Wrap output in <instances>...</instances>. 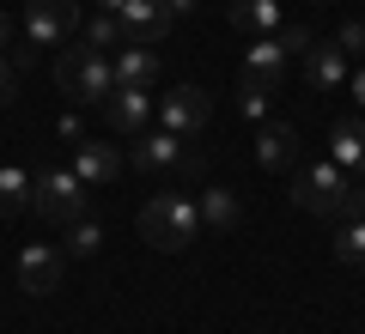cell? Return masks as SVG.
Wrapping results in <instances>:
<instances>
[{
    "mask_svg": "<svg viewBox=\"0 0 365 334\" xmlns=\"http://www.w3.org/2000/svg\"><path fill=\"white\" fill-rule=\"evenodd\" d=\"M256 165L268 170H292L299 165V128H292V122H262L256 128Z\"/></svg>",
    "mask_w": 365,
    "mask_h": 334,
    "instance_id": "cell-13",
    "label": "cell"
},
{
    "mask_svg": "<svg viewBox=\"0 0 365 334\" xmlns=\"http://www.w3.org/2000/svg\"><path fill=\"white\" fill-rule=\"evenodd\" d=\"M86 49H98V55H116L122 43H128V31H122V19H110V13H91L86 19Z\"/></svg>",
    "mask_w": 365,
    "mask_h": 334,
    "instance_id": "cell-20",
    "label": "cell"
},
{
    "mask_svg": "<svg viewBox=\"0 0 365 334\" xmlns=\"http://www.w3.org/2000/svg\"><path fill=\"white\" fill-rule=\"evenodd\" d=\"M304 79H311V91H335L353 79V61L341 43H317V49H304Z\"/></svg>",
    "mask_w": 365,
    "mask_h": 334,
    "instance_id": "cell-15",
    "label": "cell"
},
{
    "mask_svg": "<svg viewBox=\"0 0 365 334\" xmlns=\"http://www.w3.org/2000/svg\"><path fill=\"white\" fill-rule=\"evenodd\" d=\"M329 249H335V261H347V268H365V219L329 225Z\"/></svg>",
    "mask_w": 365,
    "mask_h": 334,
    "instance_id": "cell-19",
    "label": "cell"
},
{
    "mask_svg": "<svg viewBox=\"0 0 365 334\" xmlns=\"http://www.w3.org/2000/svg\"><path fill=\"white\" fill-rule=\"evenodd\" d=\"M61 249L55 244H25L19 249V286H25L31 298H49V292H61Z\"/></svg>",
    "mask_w": 365,
    "mask_h": 334,
    "instance_id": "cell-12",
    "label": "cell"
},
{
    "mask_svg": "<svg viewBox=\"0 0 365 334\" xmlns=\"http://www.w3.org/2000/svg\"><path fill=\"white\" fill-rule=\"evenodd\" d=\"M25 207H31V170L0 165V213H25Z\"/></svg>",
    "mask_w": 365,
    "mask_h": 334,
    "instance_id": "cell-21",
    "label": "cell"
},
{
    "mask_svg": "<svg viewBox=\"0 0 365 334\" xmlns=\"http://www.w3.org/2000/svg\"><path fill=\"white\" fill-rule=\"evenodd\" d=\"M207 116H213V98L201 85H170L158 98V128H170V134H201Z\"/></svg>",
    "mask_w": 365,
    "mask_h": 334,
    "instance_id": "cell-9",
    "label": "cell"
},
{
    "mask_svg": "<svg viewBox=\"0 0 365 334\" xmlns=\"http://www.w3.org/2000/svg\"><path fill=\"white\" fill-rule=\"evenodd\" d=\"M140 237L153 249H165V256L201 244V207H195V194H153V201L140 207Z\"/></svg>",
    "mask_w": 365,
    "mask_h": 334,
    "instance_id": "cell-2",
    "label": "cell"
},
{
    "mask_svg": "<svg viewBox=\"0 0 365 334\" xmlns=\"http://www.w3.org/2000/svg\"><path fill=\"white\" fill-rule=\"evenodd\" d=\"M335 43H341L347 55H353V49H365V19H347V25L335 31Z\"/></svg>",
    "mask_w": 365,
    "mask_h": 334,
    "instance_id": "cell-25",
    "label": "cell"
},
{
    "mask_svg": "<svg viewBox=\"0 0 365 334\" xmlns=\"http://www.w3.org/2000/svg\"><path fill=\"white\" fill-rule=\"evenodd\" d=\"M292 201H299L304 213H317V219H329V225H341V219H365V182L353 177V170H341L335 158H317V165L299 170Z\"/></svg>",
    "mask_w": 365,
    "mask_h": 334,
    "instance_id": "cell-1",
    "label": "cell"
},
{
    "mask_svg": "<svg viewBox=\"0 0 365 334\" xmlns=\"http://www.w3.org/2000/svg\"><path fill=\"white\" fill-rule=\"evenodd\" d=\"M195 207H201V231H232L237 213H244L232 189H207V194H195Z\"/></svg>",
    "mask_w": 365,
    "mask_h": 334,
    "instance_id": "cell-18",
    "label": "cell"
},
{
    "mask_svg": "<svg viewBox=\"0 0 365 334\" xmlns=\"http://www.w3.org/2000/svg\"><path fill=\"white\" fill-rule=\"evenodd\" d=\"M55 134H61V140H91V134H86V122H79V116H61V128H55Z\"/></svg>",
    "mask_w": 365,
    "mask_h": 334,
    "instance_id": "cell-26",
    "label": "cell"
},
{
    "mask_svg": "<svg viewBox=\"0 0 365 334\" xmlns=\"http://www.w3.org/2000/svg\"><path fill=\"white\" fill-rule=\"evenodd\" d=\"M153 116H158V103H153V91H146V85H116V91H110V103H104V122L116 134H128V140L153 128Z\"/></svg>",
    "mask_w": 365,
    "mask_h": 334,
    "instance_id": "cell-10",
    "label": "cell"
},
{
    "mask_svg": "<svg viewBox=\"0 0 365 334\" xmlns=\"http://www.w3.org/2000/svg\"><path fill=\"white\" fill-rule=\"evenodd\" d=\"M98 13L122 19L128 43H153V49L170 37V25H177V19L165 13V0H98Z\"/></svg>",
    "mask_w": 365,
    "mask_h": 334,
    "instance_id": "cell-6",
    "label": "cell"
},
{
    "mask_svg": "<svg viewBox=\"0 0 365 334\" xmlns=\"http://www.w3.org/2000/svg\"><path fill=\"white\" fill-rule=\"evenodd\" d=\"M347 91H353V103L365 110V67H353V79H347Z\"/></svg>",
    "mask_w": 365,
    "mask_h": 334,
    "instance_id": "cell-27",
    "label": "cell"
},
{
    "mask_svg": "<svg viewBox=\"0 0 365 334\" xmlns=\"http://www.w3.org/2000/svg\"><path fill=\"white\" fill-rule=\"evenodd\" d=\"M31 207L49 225H73L86 213V182L73 177V165H37L31 170Z\"/></svg>",
    "mask_w": 365,
    "mask_h": 334,
    "instance_id": "cell-5",
    "label": "cell"
},
{
    "mask_svg": "<svg viewBox=\"0 0 365 334\" xmlns=\"http://www.w3.org/2000/svg\"><path fill=\"white\" fill-rule=\"evenodd\" d=\"M134 170L140 177H170V170H195V158L182 152V134L146 128V134H134Z\"/></svg>",
    "mask_w": 365,
    "mask_h": 334,
    "instance_id": "cell-7",
    "label": "cell"
},
{
    "mask_svg": "<svg viewBox=\"0 0 365 334\" xmlns=\"http://www.w3.org/2000/svg\"><path fill=\"white\" fill-rule=\"evenodd\" d=\"M55 85L67 91V98H79V103H91V110H104L110 103V91H116V67H110V55H98V49H61V61H55Z\"/></svg>",
    "mask_w": 365,
    "mask_h": 334,
    "instance_id": "cell-3",
    "label": "cell"
},
{
    "mask_svg": "<svg viewBox=\"0 0 365 334\" xmlns=\"http://www.w3.org/2000/svg\"><path fill=\"white\" fill-rule=\"evenodd\" d=\"M329 158L341 170H353V177H365V122H353V116L329 122Z\"/></svg>",
    "mask_w": 365,
    "mask_h": 334,
    "instance_id": "cell-17",
    "label": "cell"
},
{
    "mask_svg": "<svg viewBox=\"0 0 365 334\" xmlns=\"http://www.w3.org/2000/svg\"><path fill=\"white\" fill-rule=\"evenodd\" d=\"M6 49H13V19L0 13V55H6Z\"/></svg>",
    "mask_w": 365,
    "mask_h": 334,
    "instance_id": "cell-29",
    "label": "cell"
},
{
    "mask_svg": "<svg viewBox=\"0 0 365 334\" xmlns=\"http://www.w3.org/2000/svg\"><path fill=\"white\" fill-rule=\"evenodd\" d=\"M304 49H311V31H304V25H280L274 37H250V49H244V79H250V85L280 91L287 61H292V55H304Z\"/></svg>",
    "mask_w": 365,
    "mask_h": 334,
    "instance_id": "cell-4",
    "label": "cell"
},
{
    "mask_svg": "<svg viewBox=\"0 0 365 334\" xmlns=\"http://www.w3.org/2000/svg\"><path fill=\"white\" fill-rule=\"evenodd\" d=\"M225 25L237 37H274L280 31V0H232L225 6Z\"/></svg>",
    "mask_w": 365,
    "mask_h": 334,
    "instance_id": "cell-16",
    "label": "cell"
},
{
    "mask_svg": "<svg viewBox=\"0 0 365 334\" xmlns=\"http://www.w3.org/2000/svg\"><path fill=\"white\" fill-rule=\"evenodd\" d=\"M19 98V67H13V55H0V110Z\"/></svg>",
    "mask_w": 365,
    "mask_h": 334,
    "instance_id": "cell-24",
    "label": "cell"
},
{
    "mask_svg": "<svg viewBox=\"0 0 365 334\" xmlns=\"http://www.w3.org/2000/svg\"><path fill=\"white\" fill-rule=\"evenodd\" d=\"M268 98H274L268 85H250V79H244V85H237V116H250V122H268Z\"/></svg>",
    "mask_w": 365,
    "mask_h": 334,
    "instance_id": "cell-23",
    "label": "cell"
},
{
    "mask_svg": "<svg viewBox=\"0 0 365 334\" xmlns=\"http://www.w3.org/2000/svg\"><path fill=\"white\" fill-rule=\"evenodd\" d=\"M73 25H79L73 0H25V37H31V49H55V43H67Z\"/></svg>",
    "mask_w": 365,
    "mask_h": 334,
    "instance_id": "cell-8",
    "label": "cell"
},
{
    "mask_svg": "<svg viewBox=\"0 0 365 334\" xmlns=\"http://www.w3.org/2000/svg\"><path fill=\"white\" fill-rule=\"evenodd\" d=\"M98 249H104V225H98L91 213H79L73 225H67V256L86 261V256H98Z\"/></svg>",
    "mask_w": 365,
    "mask_h": 334,
    "instance_id": "cell-22",
    "label": "cell"
},
{
    "mask_svg": "<svg viewBox=\"0 0 365 334\" xmlns=\"http://www.w3.org/2000/svg\"><path fill=\"white\" fill-rule=\"evenodd\" d=\"M311 6H329V0H311Z\"/></svg>",
    "mask_w": 365,
    "mask_h": 334,
    "instance_id": "cell-30",
    "label": "cell"
},
{
    "mask_svg": "<svg viewBox=\"0 0 365 334\" xmlns=\"http://www.w3.org/2000/svg\"><path fill=\"white\" fill-rule=\"evenodd\" d=\"M122 170H128L122 146H110V140H79L73 146V177L86 189H110V182H122Z\"/></svg>",
    "mask_w": 365,
    "mask_h": 334,
    "instance_id": "cell-11",
    "label": "cell"
},
{
    "mask_svg": "<svg viewBox=\"0 0 365 334\" xmlns=\"http://www.w3.org/2000/svg\"><path fill=\"white\" fill-rule=\"evenodd\" d=\"M110 67H116V85H158V73H165V55L153 49V43H122L116 55H110Z\"/></svg>",
    "mask_w": 365,
    "mask_h": 334,
    "instance_id": "cell-14",
    "label": "cell"
},
{
    "mask_svg": "<svg viewBox=\"0 0 365 334\" xmlns=\"http://www.w3.org/2000/svg\"><path fill=\"white\" fill-rule=\"evenodd\" d=\"M195 6H201V0H165V13H170V19H189Z\"/></svg>",
    "mask_w": 365,
    "mask_h": 334,
    "instance_id": "cell-28",
    "label": "cell"
}]
</instances>
